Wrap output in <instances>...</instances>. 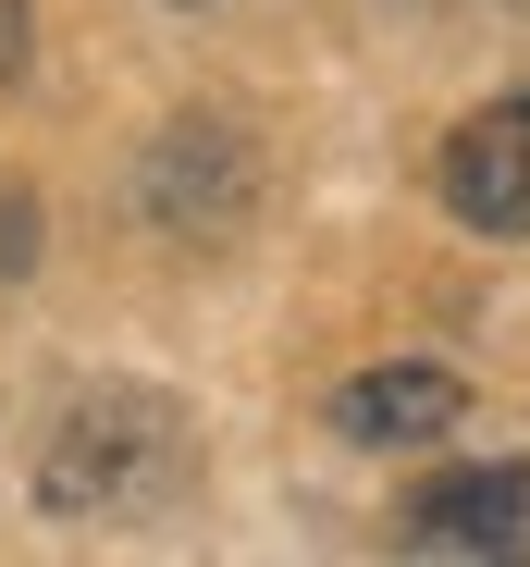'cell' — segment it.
I'll list each match as a JSON object with an SVG mask.
<instances>
[{
  "instance_id": "277c9868",
  "label": "cell",
  "mask_w": 530,
  "mask_h": 567,
  "mask_svg": "<svg viewBox=\"0 0 530 567\" xmlns=\"http://www.w3.org/2000/svg\"><path fill=\"white\" fill-rule=\"evenodd\" d=\"M407 543L419 555H518L530 543V456H469L445 482L407 494Z\"/></svg>"
},
{
  "instance_id": "8992f818",
  "label": "cell",
  "mask_w": 530,
  "mask_h": 567,
  "mask_svg": "<svg viewBox=\"0 0 530 567\" xmlns=\"http://www.w3.org/2000/svg\"><path fill=\"white\" fill-rule=\"evenodd\" d=\"M38 259V198H0V271Z\"/></svg>"
},
{
  "instance_id": "6da1fadb",
  "label": "cell",
  "mask_w": 530,
  "mask_h": 567,
  "mask_svg": "<svg viewBox=\"0 0 530 567\" xmlns=\"http://www.w3.org/2000/svg\"><path fill=\"white\" fill-rule=\"evenodd\" d=\"M173 456H186V420L173 395H136V383H100L50 420V456H38V506L50 518H124L173 482Z\"/></svg>"
},
{
  "instance_id": "5b68a950",
  "label": "cell",
  "mask_w": 530,
  "mask_h": 567,
  "mask_svg": "<svg viewBox=\"0 0 530 567\" xmlns=\"http://www.w3.org/2000/svg\"><path fill=\"white\" fill-rule=\"evenodd\" d=\"M457 420H469V383H457L445 358H383V370H358V383L333 395V432L371 444V456L432 444V432H457Z\"/></svg>"
},
{
  "instance_id": "3957f363",
  "label": "cell",
  "mask_w": 530,
  "mask_h": 567,
  "mask_svg": "<svg viewBox=\"0 0 530 567\" xmlns=\"http://www.w3.org/2000/svg\"><path fill=\"white\" fill-rule=\"evenodd\" d=\"M432 185H445V210L469 235H530V86L493 112H469L445 136V161H432Z\"/></svg>"
},
{
  "instance_id": "ba28073f",
  "label": "cell",
  "mask_w": 530,
  "mask_h": 567,
  "mask_svg": "<svg viewBox=\"0 0 530 567\" xmlns=\"http://www.w3.org/2000/svg\"><path fill=\"white\" fill-rule=\"evenodd\" d=\"M407 13H445V0H407Z\"/></svg>"
},
{
  "instance_id": "9c48e42d",
  "label": "cell",
  "mask_w": 530,
  "mask_h": 567,
  "mask_svg": "<svg viewBox=\"0 0 530 567\" xmlns=\"http://www.w3.org/2000/svg\"><path fill=\"white\" fill-rule=\"evenodd\" d=\"M186 13H198V0H186Z\"/></svg>"
},
{
  "instance_id": "52a82bcc",
  "label": "cell",
  "mask_w": 530,
  "mask_h": 567,
  "mask_svg": "<svg viewBox=\"0 0 530 567\" xmlns=\"http://www.w3.org/2000/svg\"><path fill=\"white\" fill-rule=\"evenodd\" d=\"M0 74H25V0H0Z\"/></svg>"
},
{
  "instance_id": "7a4b0ae2",
  "label": "cell",
  "mask_w": 530,
  "mask_h": 567,
  "mask_svg": "<svg viewBox=\"0 0 530 567\" xmlns=\"http://www.w3.org/2000/svg\"><path fill=\"white\" fill-rule=\"evenodd\" d=\"M136 210H148L160 235H222V223L247 210V136L210 124V112L160 124V148L136 161Z\"/></svg>"
}]
</instances>
